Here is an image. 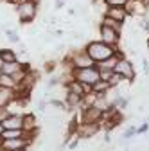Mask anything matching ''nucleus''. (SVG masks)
I'll use <instances>...</instances> for the list:
<instances>
[{
	"mask_svg": "<svg viewBox=\"0 0 149 151\" xmlns=\"http://www.w3.org/2000/svg\"><path fill=\"white\" fill-rule=\"evenodd\" d=\"M85 50L88 52V56L92 58V61L97 65V63H101V61L111 58V56H113L119 49H115V47L104 43L102 40H94V42H88V43L85 45Z\"/></svg>",
	"mask_w": 149,
	"mask_h": 151,
	"instance_id": "nucleus-1",
	"label": "nucleus"
},
{
	"mask_svg": "<svg viewBox=\"0 0 149 151\" xmlns=\"http://www.w3.org/2000/svg\"><path fill=\"white\" fill-rule=\"evenodd\" d=\"M72 76H74L76 81L85 85L86 92H92V86L101 79V74H99V67L97 65L83 67V68H72Z\"/></svg>",
	"mask_w": 149,
	"mask_h": 151,
	"instance_id": "nucleus-2",
	"label": "nucleus"
},
{
	"mask_svg": "<svg viewBox=\"0 0 149 151\" xmlns=\"http://www.w3.org/2000/svg\"><path fill=\"white\" fill-rule=\"evenodd\" d=\"M14 7H16V16L20 24H31L38 16V4H34L32 0H25V2L18 4Z\"/></svg>",
	"mask_w": 149,
	"mask_h": 151,
	"instance_id": "nucleus-3",
	"label": "nucleus"
},
{
	"mask_svg": "<svg viewBox=\"0 0 149 151\" xmlns=\"http://www.w3.org/2000/svg\"><path fill=\"white\" fill-rule=\"evenodd\" d=\"M63 65L72 67V68H83V67H92V65H95V63L92 61V58L88 56V52L85 49H81V50L70 52L67 58L63 60Z\"/></svg>",
	"mask_w": 149,
	"mask_h": 151,
	"instance_id": "nucleus-4",
	"label": "nucleus"
},
{
	"mask_svg": "<svg viewBox=\"0 0 149 151\" xmlns=\"http://www.w3.org/2000/svg\"><path fill=\"white\" fill-rule=\"evenodd\" d=\"M99 38L104 42V43H108V45H111V47H115V49H119V43H120V32L117 31V29H113V27H110V25H106V24H99Z\"/></svg>",
	"mask_w": 149,
	"mask_h": 151,
	"instance_id": "nucleus-5",
	"label": "nucleus"
},
{
	"mask_svg": "<svg viewBox=\"0 0 149 151\" xmlns=\"http://www.w3.org/2000/svg\"><path fill=\"white\" fill-rule=\"evenodd\" d=\"M113 72H117L119 76H122L124 81H133V79H135V67H133V63L129 61L126 56L119 58V61H117Z\"/></svg>",
	"mask_w": 149,
	"mask_h": 151,
	"instance_id": "nucleus-6",
	"label": "nucleus"
},
{
	"mask_svg": "<svg viewBox=\"0 0 149 151\" xmlns=\"http://www.w3.org/2000/svg\"><path fill=\"white\" fill-rule=\"evenodd\" d=\"M31 144V135H24V137H18V139H2L0 146H2L6 151H14V149H27Z\"/></svg>",
	"mask_w": 149,
	"mask_h": 151,
	"instance_id": "nucleus-7",
	"label": "nucleus"
},
{
	"mask_svg": "<svg viewBox=\"0 0 149 151\" xmlns=\"http://www.w3.org/2000/svg\"><path fill=\"white\" fill-rule=\"evenodd\" d=\"M126 11H128V14L129 16H138V18H144L145 14H147V11H149V6L145 4V2H142V0H128L126 2Z\"/></svg>",
	"mask_w": 149,
	"mask_h": 151,
	"instance_id": "nucleus-8",
	"label": "nucleus"
},
{
	"mask_svg": "<svg viewBox=\"0 0 149 151\" xmlns=\"http://www.w3.org/2000/svg\"><path fill=\"white\" fill-rule=\"evenodd\" d=\"M102 115L104 113L99 108H95L94 104L92 106H83L81 115H79V122H101Z\"/></svg>",
	"mask_w": 149,
	"mask_h": 151,
	"instance_id": "nucleus-9",
	"label": "nucleus"
},
{
	"mask_svg": "<svg viewBox=\"0 0 149 151\" xmlns=\"http://www.w3.org/2000/svg\"><path fill=\"white\" fill-rule=\"evenodd\" d=\"M101 129V122H79L76 135L79 139H92Z\"/></svg>",
	"mask_w": 149,
	"mask_h": 151,
	"instance_id": "nucleus-10",
	"label": "nucleus"
},
{
	"mask_svg": "<svg viewBox=\"0 0 149 151\" xmlns=\"http://www.w3.org/2000/svg\"><path fill=\"white\" fill-rule=\"evenodd\" d=\"M104 14L110 16V18H113V20L120 22V24H126V20L129 18L128 11L124 6H106L104 7Z\"/></svg>",
	"mask_w": 149,
	"mask_h": 151,
	"instance_id": "nucleus-11",
	"label": "nucleus"
},
{
	"mask_svg": "<svg viewBox=\"0 0 149 151\" xmlns=\"http://www.w3.org/2000/svg\"><path fill=\"white\" fill-rule=\"evenodd\" d=\"M22 121H24L22 113H9V117H6L2 124L4 129H22Z\"/></svg>",
	"mask_w": 149,
	"mask_h": 151,
	"instance_id": "nucleus-12",
	"label": "nucleus"
},
{
	"mask_svg": "<svg viewBox=\"0 0 149 151\" xmlns=\"http://www.w3.org/2000/svg\"><path fill=\"white\" fill-rule=\"evenodd\" d=\"M22 129L27 135H34L36 129H38V124H36V117L34 113H24V121H22Z\"/></svg>",
	"mask_w": 149,
	"mask_h": 151,
	"instance_id": "nucleus-13",
	"label": "nucleus"
},
{
	"mask_svg": "<svg viewBox=\"0 0 149 151\" xmlns=\"http://www.w3.org/2000/svg\"><path fill=\"white\" fill-rule=\"evenodd\" d=\"M16 99V90L7 88V86H0V106H9Z\"/></svg>",
	"mask_w": 149,
	"mask_h": 151,
	"instance_id": "nucleus-14",
	"label": "nucleus"
},
{
	"mask_svg": "<svg viewBox=\"0 0 149 151\" xmlns=\"http://www.w3.org/2000/svg\"><path fill=\"white\" fill-rule=\"evenodd\" d=\"M27 63H20V61H6V63H0V72H4V74H14L18 70H22Z\"/></svg>",
	"mask_w": 149,
	"mask_h": 151,
	"instance_id": "nucleus-15",
	"label": "nucleus"
},
{
	"mask_svg": "<svg viewBox=\"0 0 149 151\" xmlns=\"http://www.w3.org/2000/svg\"><path fill=\"white\" fill-rule=\"evenodd\" d=\"M65 86H67V92H74V93H77V96H83V97L88 93V92H86V88H85V85H83V83H79V81H76V79L68 81Z\"/></svg>",
	"mask_w": 149,
	"mask_h": 151,
	"instance_id": "nucleus-16",
	"label": "nucleus"
},
{
	"mask_svg": "<svg viewBox=\"0 0 149 151\" xmlns=\"http://www.w3.org/2000/svg\"><path fill=\"white\" fill-rule=\"evenodd\" d=\"M65 103H67V108H77V106L83 104V96H77V93H74V92H67Z\"/></svg>",
	"mask_w": 149,
	"mask_h": 151,
	"instance_id": "nucleus-17",
	"label": "nucleus"
},
{
	"mask_svg": "<svg viewBox=\"0 0 149 151\" xmlns=\"http://www.w3.org/2000/svg\"><path fill=\"white\" fill-rule=\"evenodd\" d=\"M18 56L13 49H0V63H6V61H16Z\"/></svg>",
	"mask_w": 149,
	"mask_h": 151,
	"instance_id": "nucleus-18",
	"label": "nucleus"
},
{
	"mask_svg": "<svg viewBox=\"0 0 149 151\" xmlns=\"http://www.w3.org/2000/svg\"><path fill=\"white\" fill-rule=\"evenodd\" d=\"M16 81L13 79V76L11 74H4V72H0V86H7V88H16Z\"/></svg>",
	"mask_w": 149,
	"mask_h": 151,
	"instance_id": "nucleus-19",
	"label": "nucleus"
},
{
	"mask_svg": "<svg viewBox=\"0 0 149 151\" xmlns=\"http://www.w3.org/2000/svg\"><path fill=\"white\" fill-rule=\"evenodd\" d=\"M108 90H111V85L108 81H102V79H99L92 86V92H95V93H108Z\"/></svg>",
	"mask_w": 149,
	"mask_h": 151,
	"instance_id": "nucleus-20",
	"label": "nucleus"
},
{
	"mask_svg": "<svg viewBox=\"0 0 149 151\" xmlns=\"http://www.w3.org/2000/svg\"><path fill=\"white\" fill-rule=\"evenodd\" d=\"M25 131L24 129H4L2 139H18V137H24Z\"/></svg>",
	"mask_w": 149,
	"mask_h": 151,
	"instance_id": "nucleus-21",
	"label": "nucleus"
},
{
	"mask_svg": "<svg viewBox=\"0 0 149 151\" xmlns=\"http://www.w3.org/2000/svg\"><path fill=\"white\" fill-rule=\"evenodd\" d=\"M102 24H106V25H110V27H113V29H117L119 32H122V24L120 22H117V20H113V18H110V16H102Z\"/></svg>",
	"mask_w": 149,
	"mask_h": 151,
	"instance_id": "nucleus-22",
	"label": "nucleus"
},
{
	"mask_svg": "<svg viewBox=\"0 0 149 151\" xmlns=\"http://www.w3.org/2000/svg\"><path fill=\"white\" fill-rule=\"evenodd\" d=\"M128 103H129V101H128L124 96H117L115 101H113V104H115L119 110H126V108H128Z\"/></svg>",
	"mask_w": 149,
	"mask_h": 151,
	"instance_id": "nucleus-23",
	"label": "nucleus"
},
{
	"mask_svg": "<svg viewBox=\"0 0 149 151\" xmlns=\"http://www.w3.org/2000/svg\"><path fill=\"white\" fill-rule=\"evenodd\" d=\"M120 81H124V78H122V76H119L117 72H113V74L110 76V79H108V83L111 85V88H115V86H117Z\"/></svg>",
	"mask_w": 149,
	"mask_h": 151,
	"instance_id": "nucleus-24",
	"label": "nucleus"
},
{
	"mask_svg": "<svg viewBox=\"0 0 149 151\" xmlns=\"http://www.w3.org/2000/svg\"><path fill=\"white\" fill-rule=\"evenodd\" d=\"M6 34L9 36L7 40H9L11 43H20V36H18V34H16L14 31H11V29H6Z\"/></svg>",
	"mask_w": 149,
	"mask_h": 151,
	"instance_id": "nucleus-25",
	"label": "nucleus"
},
{
	"mask_svg": "<svg viewBox=\"0 0 149 151\" xmlns=\"http://www.w3.org/2000/svg\"><path fill=\"white\" fill-rule=\"evenodd\" d=\"M128 0H104V7L106 6H126Z\"/></svg>",
	"mask_w": 149,
	"mask_h": 151,
	"instance_id": "nucleus-26",
	"label": "nucleus"
},
{
	"mask_svg": "<svg viewBox=\"0 0 149 151\" xmlns=\"http://www.w3.org/2000/svg\"><path fill=\"white\" fill-rule=\"evenodd\" d=\"M133 135H137V128H135V126H131V128H128V129H126V133H124V139L128 140V139H131Z\"/></svg>",
	"mask_w": 149,
	"mask_h": 151,
	"instance_id": "nucleus-27",
	"label": "nucleus"
},
{
	"mask_svg": "<svg viewBox=\"0 0 149 151\" xmlns=\"http://www.w3.org/2000/svg\"><path fill=\"white\" fill-rule=\"evenodd\" d=\"M9 108H6V106H0V122H2L6 117H9Z\"/></svg>",
	"mask_w": 149,
	"mask_h": 151,
	"instance_id": "nucleus-28",
	"label": "nucleus"
},
{
	"mask_svg": "<svg viewBox=\"0 0 149 151\" xmlns=\"http://www.w3.org/2000/svg\"><path fill=\"white\" fill-rule=\"evenodd\" d=\"M147 129H149V122H144L140 128H137V135H142V133H145Z\"/></svg>",
	"mask_w": 149,
	"mask_h": 151,
	"instance_id": "nucleus-29",
	"label": "nucleus"
},
{
	"mask_svg": "<svg viewBox=\"0 0 149 151\" xmlns=\"http://www.w3.org/2000/svg\"><path fill=\"white\" fill-rule=\"evenodd\" d=\"M58 83H59V78H58V76H52V78L49 79V88L56 86V85H58Z\"/></svg>",
	"mask_w": 149,
	"mask_h": 151,
	"instance_id": "nucleus-30",
	"label": "nucleus"
},
{
	"mask_svg": "<svg viewBox=\"0 0 149 151\" xmlns=\"http://www.w3.org/2000/svg\"><path fill=\"white\" fill-rule=\"evenodd\" d=\"M54 68H56V63L54 61H47L45 63V72H54Z\"/></svg>",
	"mask_w": 149,
	"mask_h": 151,
	"instance_id": "nucleus-31",
	"label": "nucleus"
},
{
	"mask_svg": "<svg viewBox=\"0 0 149 151\" xmlns=\"http://www.w3.org/2000/svg\"><path fill=\"white\" fill-rule=\"evenodd\" d=\"M142 29H144L145 32H149V20H144V22H142Z\"/></svg>",
	"mask_w": 149,
	"mask_h": 151,
	"instance_id": "nucleus-32",
	"label": "nucleus"
},
{
	"mask_svg": "<svg viewBox=\"0 0 149 151\" xmlns=\"http://www.w3.org/2000/svg\"><path fill=\"white\" fill-rule=\"evenodd\" d=\"M9 4H13V6H18V4H22V2H25V0H7Z\"/></svg>",
	"mask_w": 149,
	"mask_h": 151,
	"instance_id": "nucleus-33",
	"label": "nucleus"
},
{
	"mask_svg": "<svg viewBox=\"0 0 149 151\" xmlns=\"http://www.w3.org/2000/svg\"><path fill=\"white\" fill-rule=\"evenodd\" d=\"M142 65H144V72L147 74V72H149V67H147V61H145V60H142Z\"/></svg>",
	"mask_w": 149,
	"mask_h": 151,
	"instance_id": "nucleus-34",
	"label": "nucleus"
},
{
	"mask_svg": "<svg viewBox=\"0 0 149 151\" xmlns=\"http://www.w3.org/2000/svg\"><path fill=\"white\" fill-rule=\"evenodd\" d=\"M2 133H4V124L0 122V137H2Z\"/></svg>",
	"mask_w": 149,
	"mask_h": 151,
	"instance_id": "nucleus-35",
	"label": "nucleus"
},
{
	"mask_svg": "<svg viewBox=\"0 0 149 151\" xmlns=\"http://www.w3.org/2000/svg\"><path fill=\"white\" fill-rule=\"evenodd\" d=\"M32 2H34V4H38V6H40V2H42V0H32Z\"/></svg>",
	"mask_w": 149,
	"mask_h": 151,
	"instance_id": "nucleus-36",
	"label": "nucleus"
},
{
	"mask_svg": "<svg viewBox=\"0 0 149 151\" xmlns=\"http://www.w3.org/2000/svg\"><path fill=\"white\" fill-rule=\"evenodd\" d=\"M142 2H145V4H147V6H149V0H142Z\"/></svg>",
	"mask_w": 149,
	"mask_h": 151,
	"instance_id": "nucleus-37",
	"label": "nucleus"
},
{
	"mask_svg": "<svg viewBox=\"0 0 149 151\" xmlns=\"http://www.w3.org/2000/svg\"><path fill=\"white\" fill-rule=\"evenodd\" d=\"M14 151H27V149H14Z\"/></svg>",
	"mask_w": 149,
	"mask_h": 151,
	"instance_id": "nucleus-38",
	"label": "nucleus"
},
{
	"mask_svg": "<svg viewBox=\"0 0 149 151\" xmlns=\"http://www.w3.org/2000/svg\"><path fill=\"white\" fill-rule=\"evenodd\" d=\"M0 151H6V149H4V147H2V146H0Z\"/></svg>",
	"mask_w": 149,
	"mask_h": 151,
	"instance_id": "nucleus-39",
	"label": "nucleus"
},
{
	"mask_svg": "<svg viewBox=\"0 0 149 151\" xmlns=\"http://www.w3.org/2000/svg\"><path fill=\"white\" fill-rule=\"evenodd\" d=\"M147 49H149V38H147Z\"/></svg>",
	"mask_w": 149,
	"mask_h": 151,
	"instance_id": "nucleus-40",
	"label": "nucleus"
},
{
	"mask_svg": "<svg viewBox=\"0 0 149 151\" xmlns=\"http://www.w3.org/2000/svg\"><path fill=\"white\" fill-rule=\"evenodd\" d=\"M147 122H149V121H147Z\"/></svg>",
	"mask_w": 149,
	"mask_h": 151,
	"instance_id": "nucleus-41",
	"label": "nucleus"
}]
</instances>
